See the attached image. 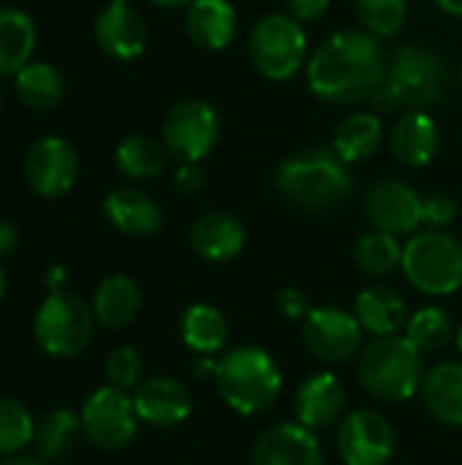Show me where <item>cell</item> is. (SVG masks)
I'll return each instance as SVG.
<instances>
[{
    "instance_id": "obj_15",
    "label": "cell",
    "mask_w": 462,
    "mask_h": 465,
    "mask_svg": "<svg viewBox=\"0 0 462 465\" xmlns=\"http://www.w3.org/2000/svg\"><path fill=\"white\" fill-rule=\"evenodd\" d=\"M253 465H327L321 441L313 430L300 422H278L259 433L253 452Z\"/></svg>"
},
{
    "instance_id": "obj_49",
    "label": "cell",
    "mask_w": 462,
    "mask_h": 465,
    "mask_svg": "<svg viewBox=\"0 0 462 465\" xmlns=\"http://www.w3.org/2000/svg\"><path fill=\"white\" fill-rule=\"evenodd\" d=\"M460 87H462V68H460Z\"/></svg>"
},
{
    "instance_id": "obj_12",
    "label": "cell",
    "mask_w": 462,
    "mask_h": 465,
    "mask_svg": "<svg viewBox=\"0 0 462 465\" xmlns=\"http://www.w3.org/2000/svg\"><path fill=\"white\" fill-rule=\"evenodd\" d=\"M302 341L308 351L329 365H340L362 351L365 330L359 319L338 305L310 308L302 322Z\"/></svg>"
},
{
    "instance_id": "obj_8",
    "label": "cell",
    "mask_w": 462,
    "mask_h": 465,
    "mask_svg": "<svg viewBox=\"0 0 462 465\" xmlns=\"http://www.w3.org/2000/svg\"><path fill=\"white\" fill-rule=\"evenodd\" d=\"M305 54H308L305 27L289 14L261 16L248 35L251 65L272 82L291 79L305 65Z\"/></svg>"
},
{
    "instance_id": "obj_30",
    "label": "cell",
    "mask_w": 462,
    "mask_h": 465,
    "mask_svg": "<svg viewBox=\"0 0 462 465\" xmlns=\"http://www.w3.org/2000/svg\"><path fill=\"white\" fill-rule=\"evenodd\" d=\"M114 163L131 180H152L166 169V150L152 136L133 134L117 144Z\"/></svg>"
},
{
    "instance_id": "obj_46",
    "label": "cell",
    "mask_w": 462,
    "mask_h": 465,
    "mask_svg": "<svg viewBox=\"0 0 462 465\" xmlns=\"http://www.w3.org/2000/svg\"><path fill=\"white\" fill-rule=\"evenodd\" d=\"M155 5H163V8H180V5H191L193 0H152Z\"/></svg>"
},
{
    "instance_id": "obj_40",
    "label": "cell",
    "mask_w": 462,
    "mask_h": 465,
    "mask_svg": "<svg viewBox=\"0 0 462 465\" xmlns=\"http://www.w3.org/2000/svg\"><path fill=\"white\" fill-rule=\"evenodd\" d=\"M174 188L185 196L191 193H199L204 188V172L199 163H182L174 174Z\"/></svg>"
},
{
    "instance_id": "obj_1",
    "label": "cell",
    "mask_w": 462,
    "mask_h": 465,
    "mask_svg": "<svg viewBox=\"0 0 462 465\" xmlns=\"http://www.w3.org/2000/svg\"><path fill=\"white\" fill-rule=\"evenodd\" d=\"M384 76V49L368 30H340L308 60V87L327 104H359L381 87Z\"/></svg>"
},
{
    "instance_id": "obj_21",
    "label": "cell",
    "mask_w": 462,
    "mask_h": 465,
    "mask_svg": "<svg viewBox=\"0 0 462 465\" xmlns=\"http://www.w3.org/2000/svg\"><path fill=\"white\" fill-rule=\"evenodd\" d=\"M103 215L109 223L131 237H152L163 226V210L139 188H117L103 202Z\"/></svg>"
},
{
    "instance_id": "obj_29",
    "label": "cell",
    "mask_w": 462,
    "mask_h": 465,
    "mask_svg": "<svg viewBox=\"0 0 462 465\" xmlns=\"http://www.w3.org/2000/svg\"><path fill=\"white\" fill-rule=\"evenodd\" d=\"M79 433H82V417H76L68 409H52L35 422V439H33L35 455L44 463H54L71 452Z\"/></svg>"
},
{
    "instance_id": "obj_45",
    "label": "cell",
    "mask_w": 462,
    "mask_h": 465,
    "mask_svg": "<svg viewBox=\"0 0 462 465\" xmlns=\"http://www.w3.org/2000/svg\"><path fill=\"white\" fill-rule=\"evenodd\" d=\"M0 465H46L41 458H30V455H14V458H5Z\"/></svg>"
},
{
    "instance_id": "obj_41",
    "label": "cell",
    "mask_w": 462,
    "mask_h": 465,
    "mask_svg": "<svg viewBox=\"0 0 462 465\" xmlns=\"http://www.w3.org/2000/svg\"><path fill=\"white\" fill-rule=\"evenodd\" d=\"M191 373L199 381H215V376H218V357L215 354H196V360L191 365Z\"/></svg>"
},
{
    "instance_id": "obj_20",
    "label": "cell",
    "mask_w": 462,
    "mask_h": 465,
    "mask_svg": "<svg viewBox=\"0 0 462 465\" xmlns=\"http://www.w3.org/2000/svg\"><path fill=\"white\" fill-rule=\"evenodd\" d=\"M392 153L395 158L408 166V169H422L428 166L441 144V134L436 120L422 112V109H408L398 117L395 128H392Z\"/></svg>"
},
{
    "instance_id": "obj_6",
    "label": "cell",
    "mask_w": 462,
    "mask_h": 465,
    "mask_svg": "<svg viewBox=\"0 0 462 465\" xmlns=\"http://www.w3.org/2000/svg\"><path fill=\"white\" fill-rule=\"evenodd\" d=\"M400 270L406 281L428 297H449L462 289V245L441 229L411 234Z\"/></svg>"
},
{
    "instance_id": "obj_25",
    "label": "cell",
    "mask_w": 462,
    "mask_h": 465,
    "mask_svg": "<svg viewBox=\"0 0 462 465\" xmlns=\"http://www.w3.org/2000/svg\"><path fill=\"white\" fill-rule=\"evenodd\" d=\"M142 311V292L128 275H109L93 294V316L109 330L128 327Z\"/></svg>"
},
{
    "instance_id": "obj_23",
    "label": "cell",
    "mask_w": 462,
    "mask_h": 465,
    "mask_svg": "<svg viewBox=\"0 0 462 465\" xmlns=\"http://www.w3.org/2000/svg\"><path fill=\"white\" fill-rule=\"evenodd\" d=\"M354 316L359 319L362 330L373 338L398 335L408 324V305L406 300L389 286H368L354 300Z\"/></svg>"
},
{
    "instance_id": "obj_44",
    "label": "cell",
    "mask_w": 462,
    "mask_h": 465,
    "mask_svg": "<svg viewBox=\"0 0 462 465\" xmlns=\"http://www.w3.org/2000/svg\"><path fill=\"white\" fill-rule=\"evenodd\" d=\"M436 5L449 16H462V0H436Z\"/></svg>"
},
{
    "instance_id": "obj_39",
    "label": "cell",
    "mask_w": 462,
    "mask_h": 465,
    "mask_svg": "<svg viewBox=\"0 0 462 465\" xmlns=\"http://www.w3.org/2000/svg\"><path fill=\"white\" fill-rule=\"evenodd\" d=\"M329 3L332 0H286V14L297 22H313L329 11Z\"/></svg>"
},
{
    "instance_id": "obj_48",
    "label": "cell",
    "mask_w": 462,
    "mask_h": 465,
    "mask_svg": "<svg viewBox=\"0 0 462 465\" xmlns=\"http://www.w3.org/2000/svg\"><path fill=\"white\" fill-rule=\"evenodd\" d=\"M0 297H3V270H0Z\"/></svg>"
},
{
    "instance_id": "obj_28",
    "label": "cell",
    "mask_w": 462,
    "mask_h": 465,
    "mask_svg": "<svg viewBox=\"0 0 462 465\" xmlns=\"http://www.w3.org/2000/svg\"><path fill=\"white\" fill-rule=\"evenodd\" d=\"M180 338L193 354H218L229 341L226 316L215 305L196 302L180 319Z\"/></svg>"
},
{
    "instance_id": "obj_19",
    "label": "cell",
    "mask_w": 462,
    "mask_h": 465,
    "mask_svg": "<svg viewBox=\"0 0 462 465\" xmlns=\"http://www.w3.org/2000/svg\"><path fill=\"white\" fill-rule=\"evenodd\" d=\"M193 251L210 264H226L245 248V226L237 215L215 210L202 215L191 229Z\"/></svg>"
},
{
    "instance_id": "obj_31",
    "label": "cell",
    "mask_w": 462,
    "mask_h": 465,
    "mask_svg": "<svg viewBox=\"0 0 462 465\" xmlns=\"http://www.w3.org/2000/svg\"><path fill=\"white\" fill-rule=\"evenodd\" d=\"M14 82H16V95L22 98V104L38 112L57 106L65 90L60 71L49 63H27L14 76Z\"/></svg>"
},
{
    "instance_id": "obj_35",
    "label": "cell",
    "mask_w": 462,
    "mask_h": 465,
    "mask_svg": "<svg viewBox=\"0 0 462 465\" xmlns=\"http://www.w3.org/2000/svg\"><path fill=\"white\" fill-rule=\"evenodd\" d=\"M357 16L368 33L376 38H392L403 30L408 16L406 0H354Z\"/></svg>"
},
{
    "instance_id": "obj_34",
    "label": "cell",
    "mask_w": 462,
    "mask_h": 465,
    "mask_svg": "<svg viewBox=\"0 0 462 465\" xmlns=\"http://www.w3.org/2000/svg\"><path fill=\"white\" fill-rule=\"evenodd\" d=\"M35 439V420L16 398H0V455H22Z\"/></svg>"
},
{
    "instance_id": "obj_18",
    "label": "cell",
    "mask_w": 462,
    "mask_h": 465,
    "mask_svg": "<svg viewBox=\"0 0 462 465\" xmlns=\"http://www.w3.org/2000/svg\"><path fill=\"white\" fill-rule=\"evenodd\" d=\"M93 33L98 46L114 60H133L147 46V25L128 3L120 0H109V5L95 16Z\"/></svg>"
},
{
    "instance_id": "obj_17",
    "label": "cell",
    "mask_w": 462,
    "mask_h": 465,
    "mask_svg": "<svg viewBox=\"0 0 462 465\" xmlns=\"http://www.w3.org/2000/svg\"><path fill=\"white\" fill-rule=\"evenodd\" d=\"M346 411V387L329 371L308 376L294 392V417L308 430L319 433L343 420Z\"/></svg>"
},
{
    "instance_id": "obj_13",
    "label": "cell",
    "mask_w": 462,
    "mask_h": 465,
    "mask_svg": "<svg viewBox=\"0 0 462 465\" xmlns=\"http://www.w3.org/2000/svg\"><path fill=\"white\" fill-rule=\"evenodd\" d=\"M79 174L76 150L60 136H44L25 155V183L35 196L57 199L68 193Z\"/></svg>"
},
{
    "instance_id": "obj_26",
    "label": "cell",
    "mask_w": 462,
    "mask_h": 465,
    "mask_svg": "<svg viewBox=\"0 0 462 465\" xmlns=\"http://www.w3.org/2000/svg\"><path fill=\"white\" fill-rule=\"evenodd\" d=\"M384 139V125L381 117L373 112H351L346 114L332 136V150L338 153L340 161L346 163H359L368 161Z\"/></svg>"
},
{
    "instance_id": "obj_43",
    "label": "cell",
    "mask_w": 462,
    "mask_h": 465,
    "mask_svg": "<svg viewBox=\"0 0 462 465\" xmlns=\"http://www.w3.org/2000/svg\"><path fill=\"white\" fill-rule=\"evenodd\" d=\"M16 240H19L16 226L11 221H0V259L8 256L16 248Z\"/></svg>"
},
{
    "instance_id": "obj_27",
    "label": "cell",
    "mask_w": 462,
    "mask_h": 465,
    "mask_svg": "<svg viewBox=\"0 0 462 465\" xmlns=\"http://www.w3.org/2000/svg\"><path fill=\"white\" fill-rule=\"evenodd\" d=\"M35 49V25L19 8H0V76H16Z\"/></svg>"
},
{
    "instance_id": "obj_42",
    "label": "cell",
    "mask_w": 462,
    "mask_h": 465,
    "mask_svg": "<svg viewBox=\"0 0 462 465\" xmlns=\"http://www.w3.org/2000/svg\"><path fill=\"white\" fill-rule=\"evenodd\" d=\"M44 283H46V292L54 294V292H65L68 289V270L63 264H52L44 275Z\"/></svg>"
},
{
    "instance_id": "obj_22",
    "label": "cell",
    "mask_w": 462,
    "mask_h": 465,
    "mask_svg": "<svg viewBox=\"0 0 462 465\" xmlns=\"http://www.w3.org/2000/svg\"><path fill=\"white\" fill-rule=\"evenodd\" d=\"M419 395L433 420L462 428V362H438L425 371Z\"/></svg>"
},
{
    "instance_id": "obj_5",
    "label": "cell",
    "mask_w": 462,
    "mask_h": 465,
    "mask_svg": "<svg viewBox=\"0 0 462 465\" xmlns=\"http://www.w3.org/2000/svg\"><path fill=\"white\" fill-rule=\"evenodd\" d=\"M359 384L384 403H406L422 390V351L406 335H384L368 343L357 365Z\"/></svg>"
},
{
    "instance_id": "obj_4",
    "label": "cell",
    "mask_w": 462,
    "mask_h": 465,
    "mask_svg": "<svg viewBox=\"0 0 462 465\" xmlns=\"http://www.w3.org/2000/svg\"><path fill=\"white\" fill-rule=\"evenodd\" d=\"M275 185L286 202L310 213H324L338 207L354 188L349 163L340 161L335 150H321V147L283 161L278 166Z\"/></svg>"
},
{
    "instance_id": "obj_32",
    "label": "cell",
    "mask_w": 462,
    "mask_h": 465,
    "mask_svg": "<svg viewBox=\"0 0 462 465\" xmlns=\"http://www.w3.org/2000/svg\"><path fill=\"white\" fill-rule=\"evenodd\" d=\"M354 262L357 267L370 278H387L392 275L403 262V248L395 234H387L381 229H373L362 234L354 245Z\"/></svg>"
},
{
    "instance_id": "obj_14",
    "label": "cell",
    "mask_w": 462,
    "mask_h": 465,
    "mask_svg": "<svg viewBox=\"0 0 462 465\" xmlns=\"http://www.w3.org/2000/svg\"><path fill=\"white\" fill-rule=\"evenodd\" d=\"M368 221L395 237H411L425 223L422 196L403 180H378L365 193Z\"/></svg>"
},
{
    "instance_id": "obj_16",
    "label": "cell",
    "mask_w": 462,
    "mask_h": 465,
    "mask_svg": "<svg viewBox=\"0 0 462 465\" xmlns=\"http://www.w3.org/2000/svg\"><path fill=\"white\" fill-rule=\"evenodd\" d=\"M133 406H136L139 422L158 428V430L180 428L193 414V398L188 387L172 376L144 379L133 390Z\"/></svg>"
},
{
    "instance_id": "obj_50",
    "label": "cell",
    "mask_w": 462,
    "mask_h": 465,
    "mask_svg": "<svg viewBox=\"0 0 462 465\" xmlns=\"http://www.w3.org/2000/svg\"><path fill=\"white\" fill-rule=\"evenodd\" d=\"M0 106H3V104H0Z\"/></svg>"
},
{
    "instance_id": "obj_37",
    "label": "cell",
    "mask_w": 462,
    "mask_h": 465,
    "mask_svg": "<svg viewBox=\"0 0 462 465\" xmlns=\"http://www.w3.org/2000/svg\"><path fill=\"white\" fill-rule=\"evenodd\" d=\"M422 215L430 229H444L455 221L457 215V202L447 193H433L422 199Z\"/></svg>"
},
{
    "instance_id": "obj_36",
    "label": "cell",
    "mask_w": 462,
    "mask_h": 465,
    "mask_svg": "<svg viewBox=\"0 0 462 465\" xmlns=\"http://www.w3.org/2000/svg\"><path fill=\"white\" fill-rule=\"evenodd\" d=\"M142 371H144V362H142V354L133 349V346H117L109 357H106V365H103V376L112 387L117 390H136L142 384Z\"/></svg>"
},
{
    "instance_id": "obj_10",
    "label": "cell",
    "mask_w": 462,
    "mask_h": 465,
    "mask_svg": "<svg viewBox=\"0 0 462 465\" xmlns=\"http://www.w3.org/2000/svg\"><path fill=\"white\" fill-rule=\"evenodd\" d=\"M221 139V117L212 104L202 98H188L172 106L163 120V144L166 153L182 163H199L207 158Z\"/></svg>"
},
{
    "instance_id": "obj_24",
    "label": "cell",
    "mask_w": 462,
    "mask_h": 465,
    "mask_svg": "<svg viewBox=\"0 0 462 465\" xmlns=\"http://www.w3.org/2000/svg\"><path fill=\"white\" fill-rule=\"evenodd\" d=\"M185 30L202 49H226L237 35V11L229 0H193Z\"/></svg>"
},
{
    "instance_id": "obj_3",
    "label": "cell",
    "mask_w": 462,
    "mask_h": 465,
    "mask_svg": "<svg viewBox=\"0 0 462 465\" xmlns=\"http://www.w3.org/2000/svg\"><path fill=\"white\" fill-rule=\"evenodd\" d=\"M447 79L449 74L441 54L419 44L400 46L392 63L387 65V76L381 87L370 95L373 109L381 114H389L398 106L428 109L444 98Z\"/></svg>"
},
{
    "instance_id": "obj_47",
    "label": "cell",
    "mask_w": 462,
    "mask_h": 465,
    "mask_svg": "<svg viewBox=\"0 0 462 465\" xmlns=\"http://www.w3.org/2000/svg\"><path fill=\"white\" fill-rule=\"evenodd\" d=\"M455 346H457V351L462 354V324L457 327V332H455Z\"/></svg>"
},
{
    "instance_id": "obj_9",
    "label": "cell",
    "mask_w": 462,
    "mask_h": 465,
    "mask_svg": "<svg viewBox=\"0 0 462 465\" xmlns=\"http://www.w3.org/2000/svg\"><path fill=\"white\" fill-rule=\"evenodd\" d=\"M82 433L84 439L103 450L117 452L125 450L139 430V414L133 406V398L125 390H117L112 384L98 387L82 406Z\"/></svg>"
},
{
    "instance_id": "obj_33",
    "label": "cell",
    "mask_w": 462,
    "mask_h": 465,
    "mask_svg": "<svg viewBox=\"0 0 462 465\" xmlns=\"http://www.w3.org/2000/svg\"><path fill=\"white\" fill-rule=\"evenodd\" d=\"M455 322L452 316L438 308V305H428V308H419L417 313L408 316V324H406V338L422 351V354H436L441 351L449 341H455Z\"/></svg>"
},
{
    "instance_id": "obj_11",
    "label": "cell",
    "mask_w": 462,
    "mask_h": 465,
    "mask_svg": "<svg viewBox=\"0 0 462 465\" xmlns=\"http://www.w3.org/2000/svg\"><path fill=\"white\" fill-rule=\"evenodd\" d=\"M335 447L343 465H389L398 450V436L384 414L354 409L338 422Z\"/></svg>"
},
{
    "instance_id": "obj_7",
    "label": "cell",
    "mask_w": 462,
    "mask_h": 465,
    "mask_svg": "<svg viewBox=\"0 0 462 465\" xmlns=\"http://www.w3.org/2000/svg\"><path fill=\"white\" fill-rule=\"evenodd\" d=\"M93 305L71 292H54L41 302L33 322V335L44 354L54 360H71L87 349L93 338Z\"/></svg>"
},
{
    "instance_id": "obj_2",
    "label": "cell",
    "mask_w": 462,
    "mask_h": 465,
    "mask_svg": "<svg viewBox=\"0 0 462 465\" xmlns=\"http://www.w3.org/2000/svg\"><path fill=\"white\" fill-rule=\"evenodd\" d=\"M218 395L240 417H256L275 406L283 392V373L275 357L259 346H237L218 360Z\"/></svg>"
},
{
    "instance_id": "obj_38",
    "label": "cell",
    "mask_w": 462,
    "mask_h": 465,
    "mask_svg": "<svg viewBox=\"0 0 462 465\" xmlns=\"http://www.w3.org/2000/svg\"><path fill=\"white\" fill-rule=\"evenodd\" d=\"M278 311L289 322H305V316L310 313V302H308L305 292H300V289H283L278 294Z\"/></svg>"
}]
</instances>
